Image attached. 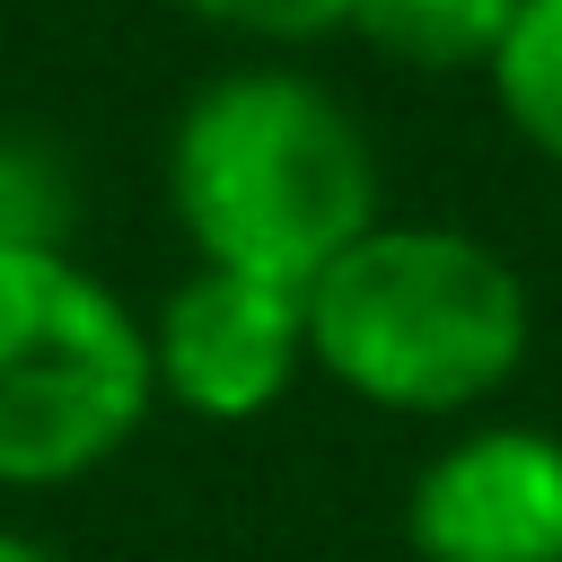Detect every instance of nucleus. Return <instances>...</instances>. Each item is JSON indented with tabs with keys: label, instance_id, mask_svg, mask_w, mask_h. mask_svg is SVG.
Here are the masks:
<instances>
[{
	"label": "nucleus",
	"instance_id": "obj_10",
	"mask_svg": "<svg viewBox=\"0 0 562 562\" xmlns=\"http://www.w3.org/2000/svg\"><path fill=\"white\" fill-rule=\"evenodd\" d=\"M0 562H61V553H53L44 536H26V527H9V518H0Z\"/></svg>",
	"mask_w": 562,
	"mask_h": 562
},
{
	"label": "nucleus",
	"instance_id": "obj_4",
	"mask_svg": "<svg viewBox=\"0 0 562 562\" xmlns=\"http://www.w3.org/2000/svg\"><path fill=\"white\" fill-rule=\"evenodd\" d=\"M149 378L193 422H263L307 378V290L193 263L149 307Z\"/></svg>",
	"mask_w": 562,
	"mask_h": 562
},
{
	"label": "nucleus",
	"instance_id": "obj_2",
	"mask_svg": "<svg viewBox=\"0 0 562 562\" xmlns=\"http://www.w3.org/2000/svg\"><path fill=\"white\" fill-rule=\"evenodd\" d=\"M527 272L474 228L369 220L307 281V369L378 413H474L527 369Z\"/></svg>",
	"mask_w": 562,
	"mask_h": 562
},
{
	"label": "nucleus",
	"instance_id": "obj_7",
	"mask_svg": "<svg viewBox=\"0 0 562 562\" xmlns=\"http://www.w3.org/2000/svg\"><path fill=\"white\" fill-rule=\"evenodd\" d=\"M483 79H492L501 123L536 158L562 167V0H518V18L501 35V53L483 61Z\"/></svg>",
	"mask_w": 562,
	"mask_h": 562
},
{
	"label": "nucleus",
	"instance_id": "obj_5",
	"mask_svg": "<svg viewBox=\"0 0 562 562\" xmlns=\"http://www.w3.org/2000/svg\"><path fill=\"white\" fill-rule=\"evenodd\" d=\"M422 562H562V439L536 422H474L422 457L404 492Z\"/></svg>",
	"mask_w": 562,
	"mask_h": 562
},
{
	"label": "nucleus",
	"instance_id": "obj_9",
	"mask_svg": "<svg viewBox=\"0 0 562 562\" xmlns=\"http://www.w3.org/2000/svg\"><path fill=\"white\" fill-rule=\"evenodd\" d=\"M176 9L246 44H316V35H342L351 0H176Z\"/></svg>",
	"mask_w": 562,
	"mask_h": 562
},
{
	"label": "nucleus",
	"instance_id": "obj_8",
	"mask_svg": "<svg viewBox=\"0 0 562 562\" xmlns=\"http://www.w3.org/2000/svg\"><path fill=\"white\" fill-rule=\"evenodd\" d=\"M79 184L44 132H0V246H70Z\"/></svg>",
	"mask_w": 562,
	"mask_h": 562
},
{
	"label": "nucleus",
	"instance_id": "obj_3",
	"mask_svg": "<svg viewBox=\"0 0 562 562\" xmlns=\"http://www.w3.org/2000/svg\"><path fill=\"white\" fill-rule=\"evenodd\" d=\"M149 413V316L70 246H0V492L114 465Z\"/></svg>",
	"mask_w": 562,
	"mask_h": 562
},
{
	"label": "nucleus",
	"instance_id": "obj_1",
	"mask_svg": "<svg viewBox=\"0 0 562 562\" xmlns=\"http://www.w3.org/2000/svg\"><path fill=\"white\" fill-rule=\"evenodd\" d=\"M167 211L193 263L307 290L369 220H386V184L360 114L316 70L237 61L176 105Z\"/></svg>",
	"mask_w": 562,
	"mask_h": 562
},
{
	"label": "nucleus",
	"instance_id": "obj_6",
	"mask_svg": "<svg viewBox=\"0 0 562 562\" xmlns=\"http://www.w3.org/2000/svg\"><path fill=\"white\" fill-rule=\"evenodd\" d=\"M518 0H351L342 35H360L369 53L404 61V70H483L509 35Z\"/></svg>",
	"mask_w": 562,
	"mask_h": 562
}]
</instances>
